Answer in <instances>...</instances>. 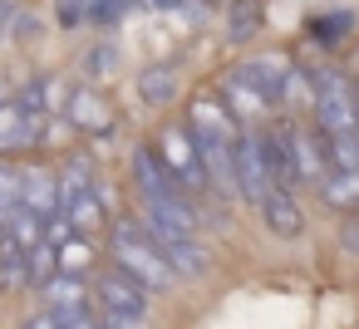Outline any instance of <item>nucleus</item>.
Listing matches in <instances>:
<instances>
[{"label":"nucleus","mask_w":359,"mask_h":329,"mask_svg":"<svg viewBox=\"0 0 359 329\" xmlns=\"http://www.w3.org/2000/svg\"><path fill=\"white\" fill-rule=\"evenodd\" d=\"M6 236H11V246H20V251H35V246L45 241V221H40L35 211L15 206V211H11V221H6Z\"/></svg>","instance_id":"obj_20"},{"label":"nucleus","mask_w":359,"mask_h":329,"mask_svg":"<svg viewBox=\"0 0 359 329\" xmlns=\"http://www.w3.org/2000/svg\"><path fill=\"white\" fill-rule=\"evenodd\" d=\"M236 74H241L246 84H256V89L276 104V99H280V89H285V79H290V64H285L280 55H256V59H246Z\"/></svg>","instance_id":"obj_14"},{"label":"nucleus","mask_w":359,"mask_h":329,"mask_svg":"<svg viewBox=\"0 0 359 329\" xmlns=\"http://www.w3.org/2000/svg\"><path fill=\"white\" fill-rule=\"evenodd\" d=\"M25 265H30V280L35 285H45V280H55L60 275V255H55V241L45 236L35 251H25Z\"/></svg>","instance_id":"obj_23"},{"label":"nucleus","mask_w":359,"mask_h":329,"mask_svg":"<svg viewBox=\"0 0 359 329\" xmlns=\"http://www.w3.org/2000/svg\"><path fill=\"white\" fill-rule=\"evenodd\" d=\"M20 206L35 211L45 226L65 211V197H60V172L50 167H25V187H20Z\"/></svg>","instance_id":"obj_8"},{"label":"nucleus","mask_w":359,"mask_h":329,"mask_svg":"<svg viewBox=\"0 0 359 329\" xmlns=\"http://www.w3.org/2000/svg\"><path fill=\"white\" fill-rule=\"evenodd\" d=\"M315 128L325 138L359 133V89L344 74H315Z\"/></svg>","instance_id":"obj_2"},{"label":"nucleus","mask_w":359,"mask_h":329,"mask_svg":"<svg viewBox=\"0 0 359 329\" xmlns=\"http://www.w3.org/2000/svg\"><path fill=\"white\" fill-rule=\"evenodd\" d=\"M187 133L197 138V148H236V138H241L231 108L212 94H197L187 104Z\"/></svg>","instance_id":"obj_4"},{"label":"nucleus","mask_w":359,"mask_h":329,"mask_svg":"<svg viewBox=\"0 0 359 329\" xmlns=\"http://www.w3.org/2000/svg\"><path fill=\"white\" fill-rule=\"evenodd\" d=\"M109 329H123V324H109Z\"/></svg>","instance_id":"obj_31"},{"label":"nucleus","mask_w":359,"mask_h":329,"mask_svg":"<svg viewBox=\"0 0 359 329\" xmlns=\"http://www.w3.org/2000/svg\"><path fill=\"white\" fill-rule=\"evenodd\" d=\"M158 158H163V167L182 182V192H207V172H202V153H197V138L187 133V128H163L158 133V148H153Z\"/></svg>","instance_id":"obj_5"},{"label":"nucleus","mask_w":359,"mask_h":329,"mask_svg":"<svg viewBox=\"0 0 359 329\" xmlns=\"http://www.w3.org/2000/svg\"><path fill=\"white\" fill-rule=\"evenodd\" d=\"M320 197L334 211H359V172H325L320 177Z\"/></svg>","instance_id":"obj_19"},{"label":"nucleus","mask_w":359,"mask_h":329,"mask_svg":"<svg viewBox=\"0 0 359 329\" xmlns=\"http://www.w3.org/2000/svg\"><path fill=\"white\" fill-rule=\"evenodd\" d=\"M65 329H104V324L89 319V314H74V319H65Z\"/></svg>","instance_id":"obj_28"},{"label":"nucleus","mask_w":359,"mask_h":329,"mask_svg":"<svg viewBox=\"0 0 359 329\" xmlns=\"http://www.w3.org/2000/svg\"><path fill=\"white\" fill-rule=\"evenodd\" d=\"M55 255H60V275H89L94 270V260H99V251H94V241L89 236H65L60 246H55Z\"/></svg>","instance_id":"obj_18"},{"label":"nucleus","mask_w":359,"mask_h":329,"mask_svg":"<svg viewBox=\"0 0 359 329\" xmlns=\"http://www.w3.org/2000/svg\"><path fill=\"white\" fill-rule=\"evenodd\" d=\"M133 182H138V192H143V202H168V197H187L182 192V182L163 167V158L153 153V148H138L133 153Z\"/></svg>","instance_id":"obj_9"},{"label":"nucleus","mask_w":359,"mask_h":329,"mask_svg":"<svg viewBox=\"0 0 359 329\" xmlns=\"http://www.w3.org/2000/svg\"><path fill=\"white\" fill-rule=\"evenodd\" d=\"M40 138V123L15 104V99H6L0 104V153H15V148H30Z\"/></svg>","instance_id":"obj_15"},{"label":"nucleus","mask_w":359,"mask_h":329,"mask_svg":"<svg viewBox=\"0 0 359 329\" xmlns=\"http://www.w3.org/2000/svg\"><path fill=\"white\" fill-rule=\"evenodd\" d=\"M153 236V231H148ZM158 241V251L168 255V265L177 270V275H202L207 270V255L197 251V241H177V236H153Z\"/></svg>","instance_id":"obj_17"},{"label":"nucleus","mask_w":359,"mask_h":329,"mask_svg":"<svg viewBox=\"0 0 359 329\" xmlns=\"http://www.w3.org/2000/svg\"><path fill=\"white\" fill-rule=\"evenodd\" d=\"M25 329H65V319H60L55 309H35V314L25 319Z\"/></svg>","instance_id":"obj_26"},{"label":"nucleus","mask_w":359,"mask_h":329,"mask_svg":"<svg viewBox=\"0 0 359 329\" xmlns=\"http://www.w3.org/2000/svg\"><path fill=\"white\" fill-rule=\"evenodd\" d=\"M236 192H241L246 202H256V206L276 192L271 167H266V153H261V138H251V133L236 138Z\"/></svg>","instance_id":"obj_6"},{"label":"nucleus","mask_w":359,"mask_h":329,"mask_svg":"<svg viewBox=\"0 0 359 329\" xmlns=\"http://www.w3.org/2000/svg\"><path fill=\"white\" fill-rule=\"evenodd\" d=\"M40 295H45V309H55L60 319L89 314V280H79V275H55L40 285Z\"/></svg>","instance_id":"obj_11"},{"label":"nucleus","mask_w":359,"mask_h":329,"mask_svg":"<svg viewBox=\"0 0 359 329\" xmlns=\"http://www.w3.org/2000/svg\"><path fill=\"white\" fill-rule=\"evenodd\" d=\"M60 216L69 221L74 236H99V231L109 226V206H104L99 192H74V197H65V211H60Z\"/></svg>","instance_id":"obj_12"},{"label":"nucleus","mask_w":359,"mask_h":329,"mask_svg":"<svg viewBox=\"0 0 359 329\" xmlns=\"http://www.w3.org/2000/svg\"><path fill=\"white\" fill-rule=\"evenodd\" d=\"M280 99H285V104H295V108H305V113H315V74L290 69V79H285V89H280Z\"/></svg>","instance_id":"obj_24"},{"label":"nucleus","mask_w":359,"mask_h":329,"mask_svg":"<svg viewBox=\"0 0 359 329\" xmlns=\"http://www.w3.org/2000/svg\"><path fill=\"white\" fill-rule=\"evenodd\" d=\"M6 99H11V94H6V89H0V104H6Z\"/></svg>","instance_id":"obj_30"},{"label":"nucleus","mask_w":359,"mask_h":329,"mask_svg":"<svg viewBox=\"0 0 359 329\" xmlns=\"http://www.w3.org/2000/svg\"><path fill=\"white\" fill-rule=\"evenodd\" d=\"M6 25H11V0H0V35H6Z\"/></svg>","instance_id":"obj_29"},{"label":"nucleus","mask_w":359,"mask_h":329,"mask_svg":"<svg viewBox=\"0 0 359 329\" xmlns=\"http://www.w3.org/2000/svg\"><path fill=\"white\" fill-rule=\"evenodd\" d=\"M114 265L123 275H133L148 295L153 290H168L177 280V270L168 265V255L158 251V241L148 236V226H118L114 231Z\"/></svg>","instance_id":"obj_1"},{"label":"nucleus","mask_w":359,"mask_h":329,"mask_svg":"<svg viewBox=\"0 0 359 329\" xmlns=\"http://www.w3.org/2000/svg\"><path fill=\"white\" fill-rule=\"evenodd\" d=\"M65 118H69V128H79V133H109V128H114V104H109L99 89H74V94L65 99Z\"/></svg>","instance_id":"obj_10"},{"label":"nucleus","mask_w":359,"mask_h":329,"mask_svg":"<svg viewBox=\"0 0 359 329\" xmlns=\"http://www.w3.org/2000/svg\"><path fill=\"white\" fill-rule=\"evenodd\" d=\"M256 25H261V6H256V0H236V10H231V40L256 35Z\"/></svg>","instance_id":"obj_25"},{"label":"nucleus","mask_w":359,"mask_h":329,"mask_svg":"<svg viewBox=\"0 0 359 329\" xmlns=\"http://www.w3.org/2000/svg\"><path fill=\"white\" fill-rule=\"evenodd\" d=\"M30 280V265H25V251L20 246H11V236L0 241V285L6 290H20Z\"/></svg>","instance_id":"obj_21"},{"label":"nucleus","mask_w":359,"mask_h":329,"mask_svg":"<svg viewBox=\"0 0 359 329\" xmlns=\"http://www.w3.org/2000/svg\"><path fill=\"white\" fill-rule=\"evenodd\" d=\"M222 94H226V108H231V118H236V123H241V118H246V123H261V118L271 113V99H266V94H261L256 84H246V79H241L236 69L226 74Z\"/></svg>","instance_id":"obj_13"},{"label":"nucleus","mask_w":359,"mask_h":329,"mask_svg":"<svg viewBox=\"0 0 359 329\" xmlns=\"http://www.w3.org/2000/svg\"><path fill=\"white\" fill-rule=\"evenodd\" d=\"M261 216H266V226H271L276 236H300V231H305V211L295 206L290 192H271V197L261 202Z\"/></svg>","instance_id":"obj_16"},{"label":"nucleus","mask_w":359,"mask_h":329,"mask_svg":"<svg viewBox=\"0 0 359 329\" xmlns=\"http://www.w3.org/2000/svg\"><path fill=\"white\" fill-rule=\"evenodd\" d=\"M94 300L114 324H143L148 319V290L123 270H104L94 280Z\"/></svg>","instance_id":"obj_3"},{"label":"nucleus","mask_w":359,"mask_h":329,"mask_svg":"<svg viewBox=\"0 0 359 329\" xmlns=\"http://www.w3.org/2000/svg\"><path fill=\"white\" fill-rule=\"evenodd\" d=\"M280 138H285V153H290V172H295V182H320L330 167H325V148H320V128H300V123H290V128H280Z\"/></svg>","instance_id":"obj_7"},{"label":"nucleus","mask_w":359,"mask_h":329,"mask_svg":"<svg viewBox=\"0 0 359 329\" xmlns=\"http://www.w3.org/2000/svg\"><path fill=\"white\" fill-rule=\"evenodd\" d=\"M344 246H349V251H359V216H349V221H344Z\"/></svg>","instance_id":"obj_27"},{"label":"nucleus","mask_w":359,"mask_h":329,"mask_svg":"<svg viewBox=\"0 0 359 329\" xmlns=\"http://www.w3.org/2000/svg\"><path fill=\"white\" fill-rule=\"evenodd\" d=\"M138 94H143V104L163 108V104L177 94V74H172V69H148V74L138 79Z\"/></svg>","instance_id":"obj_22"}]
</instances>
